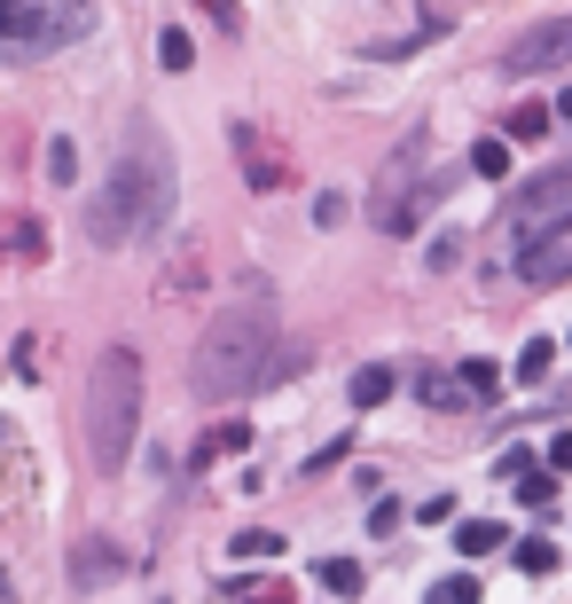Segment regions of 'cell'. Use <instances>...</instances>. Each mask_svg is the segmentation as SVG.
<instances>
[{"mask_svg":"<svg viewBox=\"0 0 572 604\" xmlns=\"http://www.w3.org/2000/svg\"><path fill=\"white\" fill-rule=\"evenodd\" d=\"M227 150H235V165H244V189H259V196H283V189H298V157H290V150H283L266 126L235 118V126H227Z\"/></svg>","mask_w":572,"mask_h":604,"instance_id":"obj_5","label":"cell"},{"mask_svg":"<svg viewBox=\"0 0 572 604\" xmlns=\"http://www.w3.org/2000/svg\"><path fill=\"white\" fill-rule=\"evenodd\" d=\"M118 574H126V550L103 542V534H87V542L72 550V581H79V589H103V581H118Z\"/></svg>","mask_w":572,"mask_h":604,"instance_id":"obj_9","label":"cell"},{"mask_svg":"<svg viewBox=\"0 0 572 604\" xmlns=\"http://www.w3.org/2000/svg\"><path fill=\"white\" fill-rule=\"evenodd\" d=\"M157 63H165V72H188V63H196V40H188L181 24H165V31H157Z\"/></svg>","mask_w":572,"mask_h":604,"instance_id":"obj_18","label":"cell"},{"mask_svg":"<svg viewBox=\"0 0 572 604\" xmlns=\"http://www.w3.org/2000/svg\"><path fill=\"white\" fill-rule=\"evenodd\" d=\"M16 259H31V267H40V259H48V228H40V220H31V213L16 220Z\"/></svg>","mask_w":572,"mask_h":604,"instance_id":"obj_24","label":"cell"},{"mask_svg":"<svg viewBox=\"0 0 572 604\" xmlns=\"http://www.w3.org/2000/svg\"><path fill=\"white\" fill-rule=\"evenodd\" d=\"M494 550H510V526H494V518H463L455 526V557H494Z\"/></svg>","mask_w":572,"mask_h":604,"instance_id":"obj_12","label":"cell"},{"mask_svg":"<svg viewBox=\"0 0 572 604\" xmlns=\"http://www.w3.org/2000/svg\"><path fill=\"white\" fill-rule=\"evenodd\" d=\"M0 440H9V416H0Z\"/></svg>","mask_w":572,"mask_h":604,"instance_id":"obj_34","label":"cell"},{"mask_svg":"<svg viewBox=\"0 0 572 604\" xmlns=\"http://www.w3.org/2000/svg\"><path fill=\"white\" fill-rule=\"evenodd\" d=\"M518 275H525L533 291H549V283H564V275H572V228H549V236H533V244H518Z\"/></svg>","mask_w":572,"mask_h":604,"instance_id":"obj_8","label":"cell"},{"mask_svg":"<svg viewBox=\"0 0 572 604\" xmlns=\"http://www.w3.org/2000/svg\"><path fill=\"white\" fill-rule=\"evenodd\" d=\"M235 604H290V589H283V581H259V589H244Z\"/></svg>","mask_w":572,"mask_h":604,"instance_id":"obj_31","label":"cell"},{"mask_svg":"<svg viewBox=\"0 0 572 604\" xmlns=\"http://www.w3.org/2000/svg\"><path fill=\"white\" fill-rule=\"evenodd\" d=\"M557 63H572V16L525 24L510 40V55H502V72H510V79H542V72H557Z\"/></svg>","mask_w":572,"mask_h":604,"instance_id":"obj_7","label":"cell"},{"mask_svg":"<svg viewBox=\"0 0 572 604\" xmlns=\"http://www.w3.org/2000/svg\"><path fill=\"white\" fill-rule=\"evenodd\" d=\"M72 174H79V150H72V142H63V133H55V142H48V181L63 189Z\"/></svg>","mask_w":572,"mask_h":604,"instance_id":"obj_25","label":"cell"},{"mask_svg":"<svg viewBox=\"0 0 572 604\" xmlns=\"http://www.w3.org/2000/svg\"><path fill=\"white\" fill-rule=\"evenodd\" d=\"M392 385H400V369H385V361H368L361 377L346 385L353 393V409H377V400H392Z\"/></svg>","mask_w":572,"mask_h":604,"instance_id":"obj_14","label":"cell"},{"mask_svg":"<svg viewBox=\"0 0 572 604\" xmlns=\"http://www.w3.org/2000/svg\"><path fill=\"white\" fill-rule=\"evenodd\" d=\"M235 557H283V534L275 526H244L235 534Z\"/></svg>","mask_w":572,"mask_h":604,"instance_id":"obj_23","label":"cell"},{"mask_svg":"<svg viewBox=\"0 0 572 604\" xmlns=\"http://www.w3.org/2000/svg\"><path fill=\"white\" fill-rule=\"evenodd\" d=\"M470 174H486V181H502V174H510V133H486V142L470 150Z\"/></svg>","mask_w":572,"mask_h":604,"instance_id":"obj_17","label":"cell"},{"mask_svg":"<svg viewBox=\"0 0 572 604\" xmlns=\"http://www.w3.org/2000/svg\"><path fill=\"white\" fill-rule=\"evenodd\" d=\"M416 518H424V526H447V518H455V494H431V502H416Z\"/></svg>","mask_w":572,"mask_h":604,"instance_id":"obj_28","label":"cell"},{"mask_svg":"<svg viewBox=\"0 0 572 604\" xmlns=\"http://www.w3.org/2000/svg\"><path fill=\"white\" fill-rule=\"evenodd\" d=\"M549 472H572V440H564V432L549 440Z\"/></svg>","mask_w":572,"mask_h":604,"instance_id":"obj_33","label":"cell"},{"mask_svg":"<svg viewBox=\"0 0 572 604\" xmlns=\"http://www.w3.org/2000/svg\"><path fill=\"white\" fill-rule=\"evenodd\" d=\"M549 361H557L549 338H525V346H518V385H542V377H549Z\"/></svg>","mask_w":572,"mask_h":604,"instance_id":"obj_21","label":"cell"},{"mask_svg":"<svg viewBox=\"0 0 572 604\" xmlns=\"http://www.w3.org/2000/svg\"><path fill=\"white\" fill-rule=\"evenodd\" d=\"M416 400H424V409H470V385L455 377V369H424V377H416Z\"/></svg>","mask_w":572,"mask_h":604,"instance_id":"obj_11","label":"cell"},{"mask_svg":"<svg viewBox=\"0 0 572 604\" xmlns=\"http://www.w3.org/2000/svg\"><path fill=\"white\" fill-rule=\"evenodd\" d=\"M455 377L470 385V400H502V369H494V361H463Z\"/></svg>","mask_w":572,"mask_h":604,"instance_id":"obj_22","label":"cell"},{"mask_svg":"<svg viewBox=\"0 0 572 604\" xmlns=\"http://www.w3.org/2000/svg\"><path fill=\"white\" fill-rule=\"evenodd\" d=\"M346 213H353L346 189H322V196H314V220H322V228H346Z\"/></svg>","mask_w":572,"mask_h":604,"instance_id":"obj_26","label":"cell"},{"mask_svg":"<svg viewBox=\"0 0 572 604\" xmlns=\"http://www.w3.org/2000/svg\"><path fill=\"white\" fill-rule=\"evenodd\" d=\"M424 604H486V589H479V574H447L440 589H424Z\"/></svg>","mask_w":572,"mask_h":604,"instance_id":"obj_19","label":"cell"},{"mask_svg":"<svg viewBox=\"0 0 572 604\" xmlns=\"http://www.w3.org/2000/svg\"><path fill=\"white\" fill-rule=\"evenodd\" d=\"M266 361H275V314H266V307H227V314L205 322V338H196L188 393L220 409V400L266 385Z\"/></svg>","mask_w":572,"mask_h":604,"instance_id":"obj_2","label":"cell"},{"mask_svg":"<svg viewBox=\"0 0 572 604\" xmlns=\"http://www.w3.org/2000/svg\"><path fill=\"white\" fill-rule=\"evenodd\" d=\"M165 220H173V150H165L157 126H126L110 181L87 196V244L126 252V244L165 236Z\"/></svg>","mask_w":572,"mask_h":604,"instance_id":"obj_1","label":"cell"},{"mask_svg":"<svg viewBox=\"0 0 572 604\" xmlns=\"http://www.w3.org/2000/svg\"><path fill=\"white\" fill-rule=\"evenodd\" d=\"M368 534H377V542H385V534H400V502H377V511H368Z\"/></svg>","mask_w":572,"mask_h":604,"instance_id":"obj_29","label":"cell"},{"mask_svg":"<svg viewBox=\"0 0 572 604\" xmlns=\"http://www.w3.org/2000/svg\"><path fill=\"white\" fill-rule=\"evenodd\" d=\"M314 574H322V589H329V596H361V565H353V557H322Z\"/></svg>","mask_w":572,"mask_h":604,"instance_id":"obj_20","label":"cell"},{"mask_svg":"<svg viewBox=\"0 0 572 604\" xmlns=\"http://www.w3.org/2000/svg\"><path fill=\"white\" fill-rule=\"evenodd\" d=\"M455 181L447 174H416V181H377V196H368V228H385V236H416L424 213L440 205Z\"/></svg>","mask_w":572,"mask_h":604,"instance_id":"obj_6","label":"cell"},{"mask_svg":"<svg viewBox=\"0 0 572 604\" xmlns=\"http://www.w3.org/2000/svg\"><path fill=\"white\" fill-rule=\"evenodd\" d=\"M549 118H557V103H518L502 133H510V142H542V133H549Z\"/></svg>","mask_w":572,"mask_h":604,"instance_id":"obj_16","label":"cell"},{"mask_svg":"<svg viewBox=\"0 0 572 604\" xmlns=\"http://www.w3.org/2000/svg\"><path fill=\"white\" fill-rule=\"evenodd\" d=\"M510 228H518V244L549 236V228H572V157H557L549 174H533V181L518 189V205H510Z\"/></svg>","mask_w":572,"mask_h":604,"instance_id":"obj_4","label":"cell"},{"mask_svg":"<svg viewBox=\"0 0 572 604\" xmlns=\"http://www.w3.org/2000/svg\"><path fill=\"white\" fill-rule=\"evenodd\" d=\"M557 479H564V472H525V479H518V502H525L533 518H557Z\"/></svg>","mask_w":572,"mask_h":604,"instance_id":"obj_15","label":"cell"},{"mask_svg":"<svg viewBox=\"0 0 572 604\" xmlns=\"http://www.w3.org/2000/svg\"><path fill=\"white\" fill-rule=\"evenodd\" d=\"M244 448H251V424L235 416V424H212L205 440H196V455H188V463H196V472H212V463H227V455H244Z\"/></svg>","mask_w":572,"mask_h":604,"instance_id":"obj_10","label":"cell"},{"mask_svg":"<svg viewBox=\"0 0 572 604\" xmlns=\"http://www.w3.org/2000/svg\"><path fill=\"white\" fill-rule=\"evenodd\" d=\"M424 259H431V275H447V267H455V259H463V236H440V244H431V252H424Z\"/></svg>","mask_w":572,"mask_h":604,"instance_id":"obj_27","label":"cell"},{"mask_svg":"<svg viewBox=\"0 0 572 604\" xmlns=\"http://www.w3.org/2000/svg\"><path fill=\"white\" fill-rule=\"evenodd\" d=\"M133 432H142V354L110 346L87 393V455L94 472H126L133 463Z\"/></svg>","mask_w":572,"mask_h":604,"instance_id":"obj_3","label":"cell"},{"mask_svg":"<svg viewBox=\"0 0 572 604\" xmlns=\"http://www.w3.org/2000/svg\"><path fill=\"white\" fill-rule=\"evenodd\" d=\"M510 565L525 581H542V574H557V542L549 534H525V542H510Z\"/></svg>","mask_w":572,"mask_h":604,"instance_id":"obj_13","label":"cell"},{"mask_svg":"<svg viewBox=\"0 0 572 604\" xmlns=\"http://www.w3.org/2000/svg\"><path fill=\"white\" fill-rule=\"evenodd\" d=\"M494 472H502V479H525V472H533V448H510V455L494 463Z\"/></svg>","mask_w":572,"mask_h":604,"instance_id":"obj_32","label":"cell"},{"mask_svg":"<svg viewBox=\"0 0 572 604\" xmlns=\"http://www.w3.org/2000/svg\"><path fill=\"white\" fill-rule=\"evenodd\" d=\"M205 16H212L220 31H244V9H235V0H205Z\"/></svg>","mask_w":572,"mask_h":604,"instance_id":"obj_30","label":"cell"}]
</instances>
